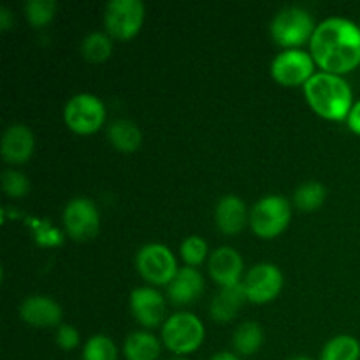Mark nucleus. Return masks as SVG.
I'll use <instances>...</instances> for the list:
<instances>
[{
  "instance_id": "22",
  "label": "nucleus",
  "mask_w": 360,
  "mask_h": 360,
  "mask_svg": "<svg viewBox=\"0 0 360 360\" xmlns=\"http://www.w3.org/2000/svg\"><path fill=\"white\" fill-rule=\"evenodd\" d=\"M319 360H360V341L350 334H338L323 345Z\"/></svg>"
},
{
  "instance_id": "29",
  "label": "nucleus",
  "mask_w": 360,
  "mask_h": 360,
  "mask_svg": "<svg viewBox=\"0 0 360 360\" xmlns=\"http://www.w3.org/2000/svg\"><path fill=\"white\" fill-rule=\"evenodd\" d=\"M34 236H35V241L42 246H56V245H62L63 241L62 231L53 227L48 220L35 221Z\"/></svg>"
},
{
  "instance_id": "13",
  "label": "nucleus",
  "mask_w": 360,
  "mask_h": 360,
  "mask_svg": "<svg viewBox=\"0 0 360 360\" xmlns=\"http://www.w3.org/2000/svg\"><path fill=\"white\" fill-rule=\"evenodd\" d=\"M243 267H245V262H243L241 253L232 246H218L211 252L210 260H207L211 280L217 281L221 288L241 283Z\"/></svg>"
},
{
  "instance_id": "20",
  "label": "nucleus",
  "mask_w": 360,
  "mask_h": 360,
  "mask_svg": "<svg viewBox=\"0 0 360 360\" xmlns=\"http://www.w3.org/2000/svg\"><path fill=\"white\" fill-rule=\"evenodd\" d=\"M108 139L116 150L125 151H136L143 143V132H141L139 125L129 118H115L112 122L108 123Z\"/></svg>"
},
{
  "instance_id": "3",
  "label": "nucleus",
  "mask_w": 360,
  "mask_h": 360,
  "mask_svg": "<svg viewBox=\"0 0 360 360\" xmlns=\"http://www.w3.org/2000/svg\"><path fill=\"white\" fill-rule=\"evenodd\" d=\"M206 338L202 320L190 311H176L162 323L160 340L162 345L172 355L186 357L199 350Z\"/></svg>"
},
{
  "instance_id": "21",
  "label": "nucleus",
  "mask_w": 360,
  "mask_h": 360,
  "mask_svg": "<svg viewBox=\"0 0 360 360\" xmlns=\"http://www.w3.org/2000/svg\"><path fill=\"white\" fill-rule=\"evenodd\" d=\"M264 343V330L257 322H243L241 326L236 327L232 334V348L236 354L241 355H253L260 350Z\"/></svg>"
},
{
  "instance_id": "6",
  "label": "nucleus",
  "mask_w": 360,
  "mask_h": 360,
  "mask_svg": "<svg viewBox=\"0 0 360 360\" xmlns=\"http://www.w3.org/2000/svg\"><path fill=\"white\" fill-rule=\"evenodd\" d=\"M134 262L141 278H144L151 285L167 287L179 269L174 253L162 243H146L141 246Z\"/></svg>"
},
{
  "instance_id": "11",
  "label": "nucleus",
  "mask_w": 360,
  "mask_h": 360,
  "mask_svg": "<svg viewBox=\"0 0 360 360\" xmlns=\"http://www.w3.org/2000/svg\"><path fill=\"white\" fill-rule=\"evenodd\" d=\"M315 72L311 53L301 48L283 49L271 62V76L283 86L304 84Z\"/></svg>"
},
{
  "instance_id": "15",
  "label": "nucleus",
  "mask_w": 360,
  "mask_h": 360,
  "mask_svg": "<svg viewBox=\"0 0 360 360\" xmlns=\"http://www.w3.org/2000/svg\"><path fill=\"white\" fill-rule=\"evenodd\" d=\"M35 148V137L23 123H13L7 127L0 141V153L9 164H23L32 157Z\"/></svg>"
},
{
  "instance_id": "18",
  "label": "nucleus",
  "mask_w": 360,
  "mask_h": 360,
  "mask_svg": "<svg viewBox=\"0 0 360 360\" xmlns=\"http://www.w3.org/2000/svg\"><path fill=\"white\" fill-rule=\"evenodd\" d=\"M246 301L243 285H232V287H224L217 292L210 302V316L214 322H231L239 313V308Z\"/></svg>"
},
{
  "instance_id": "33",
  "label": "nucleus",
  "mask_w": 360,
  "mask_h": 360,
  "mask_svg": "<svg viewBox=\"0 0 360 360\" xmlns=\"http://www.w3.org/2000/svg\"><path fill=\"white\" fill-rule=\"evenodd\" d=\"M210 360H243L236 352H217L214 355H211Z\"/></svg>"
},
{
  "instance_id": "10",
  "label": "nucleus",
  "mask_w": 360,
  "mask_h": 360,
  "mask_svg": "<svg viewBox=\"0 0 360 360\" xmlns=\"http://www.w3.org/2000/svg\"><path fill=\"white\" fill-rule=\"evenodd\" d=\"M246 301L266 304L280 295L283 288V273L273 262H259L248 269L241 281Z\"/></svg>"
},
{
  "instance_id": "24",
  "label": "nucleus",
  "mask_w": 360,
  "mask_h": 360,
  "mask_svg": "<svg viewBox=\"0 0 360 360\" xmlns=\"http://www.w3.org/2000/svg\"><path fill=\"white\" fill-rule=\"evenodd\" d=\"M81 53L90 62H104L112 53V39L108 32L94 30L81 41Z\"/></svg>"
},
{
  "instance_id": "35",
  "label": "nucleus",
  "mask_w": 360,
  "mask_h": 360,
  "mask_svg": "<svg viewBox=\"0 0 360 360\" xmlns=\"http://www.w3.org/2000/svg\"><path fill=\"white\" fill-rule=\"evenodd\" d=\"M171 360H188L186 357H179V355H174V357H172Z\"/></svg>"
},
{
  "instance_id": "31",
  "label": "nucleus",
  "mask_w": 360,
  "mask_h": 360,
  "mask_svg": "<svg viewBox=\"0 0 360 360\" xmlns=\"http://www.w3.org/2000/svg\"><path fill=\"white\" fill-rule=\"evenodd\" d=\"M347 123H348V127H350L352 132L359 134L360 136V98L359 101H355L354 105H352L350 112H348Z\"/></svg>"
},
{
  "instance_id": "16",
  "label": "nucleus",
  "mask_w": 360,
  "mask_h": 360,
  "mask_svg": "<svg viewBox=\"0 0 360 360\" xmlns=\"http://www.w3.org/2000/svg\"><path fill=\"white\" fill-rule=\"evenodd\" d=\"M214 221L224 234H238L250 225V210L241 197L227 193L220 197L214 206Z\"/></svg>"
},
{
  "instance_id": "1",
  "label": "nucleus",
  "mask_w": 360,
  "mask_h": 360,
  "mask_svg": "<svg viewBox=\"0 0 360 360\" xmlns=\"http://www.w3.org/2000/svg\"><path fill=\"white\" fill-rule=\"evenodd\" d=\"M309 53L326 72H350L360 65V27L345 16L326 18L316 23Z\"/></svg>"
},
{
  "instance_id": "25",
  "label": "nucleus",
  "mask_w": 360,
  "mask_h": 360,
  "mask_svg": "<svg viewBox=\"0 0 360 360\" xmlns=\"http://www.w3.org/2000/svg\"><path fill=\"white\" fill-rule=\"evenodd\" d=\"M83 360H118V348L105 334H94L84 343L81 352Z\"/></svg>"
},
{
  "instance_id": "19",
  "label": "nucleus",
  "mask_w": 360,
  "mask_h": 360,
  "mask_svg": "<svg viewBox=\"0 0 360 360\" xmlns=\"http://www.w3.org/2000/svg\"><path fill=\"white\" fill-rule=\"evenodd\" d=\"M162 340L150 330H134L123 341V357L127 360H158L162 354Z\"/></svg>"
},
{
  "instance_id": "4",
  "label": "nucleus",
  "mask_w": 360,
  "mask_h": 360,
  "mask_svg": "<svg viewBox=\"0 0 360 360\" xmlns=\"http://www.w3.org/2000/svg\"><path fill=\"white\" fill-rule=\"evenodd\" d=\"M315 27V20L308 9L301 6H287L274 14L269 32L276 44L290 49L309 41Z\"/></svg>"
},
{
  "instance_id": "26",
  "label": "nucleus",
  "mask_w": 360,
  "mask_h": 360,
  "mask_svg": "<svg viewBox=\"0 0 360 360\" xmlns=\"http://www.w3.org/2000/svg\"><path fill=\"white\" fill-rule=\"evenodd\" d=\"M179 255L185 260L186 266L197 267L207 259L210 253V246H207V241L202 238V236H186L185 239L179 245Z\"/></svg>"
},
{
  "instance_id": "32",
  "label": "nucleus",
  "mask_w": 360,
  "mask_h": 360,
  "mask_svg": "<svg viewBox=\"0 0 360 360\" xmlns=\"http://www.w3.org/2000/svg\"><path fill=\"white\" fill-rule=\"evenodd\" d=\"M11 23H13V13H11V9L7 6H2L0 7V28L7 30L11 27Z\"/></svg>"
},
{
  "instance_id": "12",
  "label": "nucleus",
  "mask_w": 360,
  "mask_h": 360,
  "mask_svg": "<svg viewBox=\"0 0 360 360\" xmlns=\"http://www.w3.org/2000/svg\"><path fill=\"white\" fill-rule=\"evenodd\" d=\"M130 311L134 319L146 329L162 326L165 322L167 302L165 297L153 287H137L130 292Z\"/></svg>"
},
{
  "instance_id": "2",
  "label": "nucleus",
  "mask_w": 360,
  "mask_h": 360,
  "mask_svg": "<svg viewBox=\"0 0 360 360\" xmlns=\"http://www.w3.org/2000/svg\"><path fill=\"white\" fill-rule=\"evenodd\" d=\"M304 97L316 115L327 120H347L354 105V91L340 74L319 70L304 84Z\"/></svg>"
},
{
  "instance_id": "14",
  "label": "nucleus",
  "mask_w": 360,
  "mask_h": 360,
  "mask_svg": "<svg viewBox=\"0 0 360 360\" xmlns=\"http://www.w3.org/2000/svg\"><path fill=\"white\" fill-rule=\"evenodd\" d=\"M20 316L32 327H58L62 323V308L55 299L35 294L23 299L20 304Z\"/></svg>"
},
{
  "instance_id": "30",
  "label": "nucleus",
  "mask_w": 360,
  "mask_h": 360,
  "mask_svg": "<svg viewBox=\"0 0 360 360\" xmlns=\"http://www.w3.org/2000/svg\"><path fill=\"white\" fill-rule=\"evenodd\" d=\"M55 341L62 350L69 352V350H74V348H77V345H79L81 341V336L74 326H70V323H60V326L56 327Z\"/></svg>"
},
{
  "instance_id": "5",
  "label": "nucleus",
  "mask_w": 360,
  "mask_h": 360,
  "mask_svg": "<svg viewBox=\"0 0 360 360\" xmlns=\"http://www.w3.org/2000/svg\"><path fill=\"white\" fill-rule=\"evenodd\" d=\"M290 220V200L278 193L260 197L250 210V227L259 238H276L288 227Z\"/></svg>"
},
{
  "instance_id": "9",
  "label": "nucleus",
  "mask_w": 360,
  "mask_h": 360,
  "mask_svg": "<svg viewBox=\"0 0 360 360\" xmlns=\"http://www.w3.org/2000/svg\"><path fill=\"white\" fill-rule=\"evenodd\" d=\"M146 7L141 0H109L104 7V27L111 37L130 39L141 30Z\"/></svg>"
},
{
  "instance_id": "34",
  "label": "nucleus",
  "mask_w": 360,
  "mask_h": 360,
  "mask_svg": "<svg viewBox=\"0 0 360 360\" xmlns=\"http://www.w3.org/2000/svg\"><path fill=\"white\" fill-rule=\"evenodd\" d=\"M288 360H315V359L308 357V355H295V357H290Z\"/></svg>"
},
{
  "instance_id": "17",
  "label": "nucleus",
  "mask_w": 360,
  "mask_h": 360,
  "mask_svg": "<svg viewBox=\"0 0 360 360\" xmlns=\"http://www.w3.org/2000/svg\"><path fill=\"white\" fill-rule=\"evenodd\" d=\"M204 287L206 283L200 271L192 266H183L167 285V297L172 304H190L202 295Z\"/></svg>"
},
{
  "instance_id": "28",
  "label": "nucleus",
  "mask_w": 360,
  "mask_h": 360,
  "mask_svg": "<svg viewBox=\"0 0 360 360\" xmlns=\"http://www.w3.org/2000/svg\"><path fill=\"white\" fill-rule=\"evenodd\" d=\"M0 181H2L4 192L11 197H23L30 190L28 178L21 171H16V169H6L0 176Z\"/></svg>"
},
{
  "instance_id": "23",
  "label": "nucleus",
  "mask_w": 360,
  "mask_h": 360,
  "mask_svg": "<svg viewBox=\"0 0 360 360\" xmlns=\"http://www.w3.org/2000/svg\"><path fill=\"white\" fill-rule=\"evenodd\" d=\"M327 188L323 183L316 181V179H309V181H302L297 188L294 190V204L297 210L301 211H315L326 202Z\"/></svg>"
},
{
  "instance_id": "8",
  "label": "nucleus",
  "mask_w": 360,
  "mask_h": 360,
  "mask_svg": "<svg viewBox=\"0 0 360 360\" xmlns=\"http://www.w3.org/2000/svg\"><path fill=\"white\" fill-rule=\"evenodd\" d=\"M62 221L67 236L76 241H88L97 236L101 227V214L97 204L90 197L77 195L72 197L63 207Z\"/></svg>"
},
{
  "instance_id": "27",
  "label": "nucleus",
  "mask_w": 360,
  "mask_h": 360,
  "mask_svg": "<svg viewBox=\"0 0 360 360\" xmlns=\"http://www.w3.org/2000/svg\"><path fill=\"white\" fill-rule=\"evenodd\" d=\"M23 9L25 16L34 27H42L55 16L56 2L55 0H27Z\"/></svg>"
},
{
  "instance_id": "7",
  "label": "nucleus",
  "mask_w": 360,
  "mask_h": 360,
  "mask_svg": "<svg viewBox=\"0 0 360 360\" xmlns=\"http://www.w3.org/2000/svg\"><path fill=\"white\" fill-rule=\"evenodd\" d=\"M63 120L72 132L94 134L105 122V105L90 91L72 95L63 105Z\"/></svg>"
}]
</instances>
